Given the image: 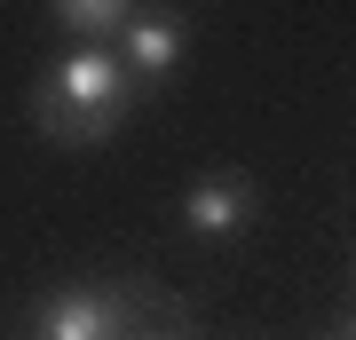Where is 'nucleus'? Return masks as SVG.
<instances>
[{
	"label": "nucleus",
	"instance_id": "nucleus-1",
	"mask_svg": "<svg viewBox=\"0 0 356 340\" xmlns=\"http://www.w3.org/2000/svg\"><path fill=\"white\" fill-rule=\"evenodd\" d=\"M135 103H143V79L119 63V48H64L24 88V119L40 143L88 151V143H111L135 119Z\"/></svg>",
	"mask_w": 356,
	"mask_h": 340
},
{
	"label": "nucleus",
	"instance_id": "nucleus-2",
	"mask_svg": "<svg viewBox=\"0 0 356 340\" xmlns=\"http://www.w3.org/2000/svg\"><path fill=\"white\" fill-rule=\"evenodd\" d=\"M143 293L135 285H56L16 316L8 340H135Z\"/></svg>",
	"mask_w": 356,
	"mask_h": 340
},
{
	"label": "nucleus",
	"instance_id": "nucleus-3",
	"mask_svg": "<svg viewBox=\"0 0 356 340\" xmlns=\"http://www.w3.org/2000/svg\"><path fill=\"white\" fill-rule=\"evenodd\" d=\"M175 222L191 229L198 245H229L261 222V182L238 175V166H214V175H191L175 198Z\"/></svg>",
	"mask_w": 356,
	"mask_h": 340
},
{
	"label": "nucleus",
	"instance_id": "nucleus-4",
	"mask_svg": "<svg viewBox=\"0 0 356 340\" xmlns=\"http://www.w3.org/2000/svg\"><path fill=\"white\" fill-rule=\"evenodd\" d=\"M111 48H119V63H127L143 88H166V79H182V63H191V16L166 8V0H151Z\"/></svg>",
	"mask_w": 356,
	"mask_h": 340
},
{
	"label": "nucleus",
	"instance_id": "nucleus-5",
	"mask_svg": "<svg viewBox=\"0 0 356 340\" xmlns=\"http://www.w3.org/2000/svg\"><path fill=\"white\" fill-rule=\"evenodd\" d=\"M143 8H151V0H48L56 32H64L72 48H111V40L127 32Z\"/></svg>",
	"mask_w": 356,
	"mask_h": 340
},
{
	"label": "nucleus",
	"instance_id": "nucleus-6",
	"mask_svg": "<svg viewBox=\"0 0 356 340\" xmlns=\"http://www.w3.org/2000/svg\"><path fill=\"white\" fill-rule=\"evenodd\" d=\"M135 340H198V332H182V325H143Z\"/></svg>",
	"mask_w": 356,
	"mask_h": 340
},
{
	"label": "nucleus",
	"instance_id": "nucleus-7",
	"mask_svg": "<svg viewBox=\"0 0 356 340\" xmlns=\"http://www.w3.org/2000/svg\"><path fill=\"white\" fill-rule=\"evenodd\" d=\"M348 293H356V253H348Z\"/></svg>",
	"mask_w": 356,
	"mask_h": 340
}]
</instances>
